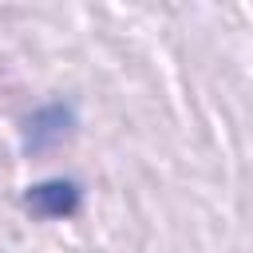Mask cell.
I'll return each mask as SVG.
<instances>
[{
    "instance_id": "cell-1",
    "label": "cell",
    "mask_w": 253,
    "mask_h": 253,
    "mask_svg": "<svg viewBox=\"0 0 253 253\" xmlns=\"http://www.w3.org/2000/svg\"><path fill=\"white\" fill-rule=\"evenodd\" d=\"M75 126V107L71 103H47L40 111L28 115L24 123V146L28 150H47L55 142H63Z\"/></svg>"
},
{
    "instance_id": "cell-2",
    "label": "cell",
    "mask_w": 253,
    "mask_h": 253,
    "mask_svg": "<svg viewBox=\"0 0 253 253\" xmlns=\"http://www.w3.org/2000/svg\"><path fill=\"white\" fill-rule=\"evenodd\" d=\"M79 198H83V190H79V182H71V178L36 182V186H28V194H24L28 210L40 213V217H71V213L79 210Z\"/></svg>"
}]
</instances>
